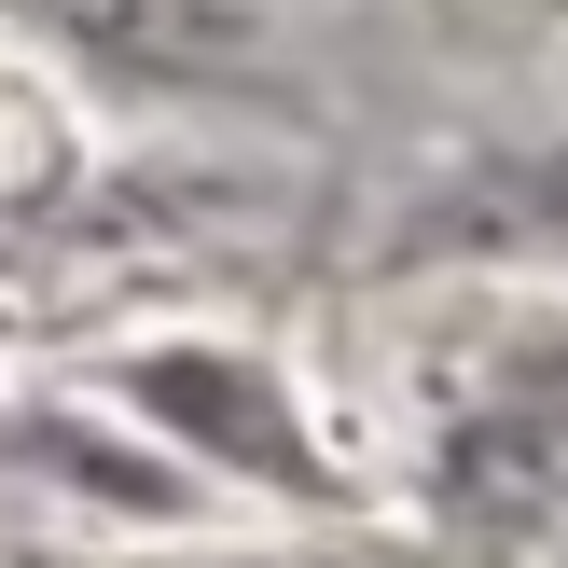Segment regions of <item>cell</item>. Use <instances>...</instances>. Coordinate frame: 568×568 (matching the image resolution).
<instances>
[{"instance_id":"1","label":"cell","mask_w":568,"mask_h":568,"mask_svg":"<svg viewBox=\"0 0 568 568\" xmlns=\"http://www.w3.org/2000/svg\"><path fill=\"white\" fill-rule=\"evenodd\" d=\"M430 499H444V527H458V541H486V555L541 541V527L568 514V333L514 347V361L458 403Z\"/></svg>"},{"instance_id":"2","label":"cell","mask_w":568,"mask_h":568,"mask_svg":"<svg viewBox=\"0 0 568 568\" xmlns=\"http://www.w3.org/2000/svg\"><path fill=\"white\" fill-rule=\"evenodd\" d=\"M416 236H430V250H527V236H568V139L486 166V181H458Z\"/></svg>"},{"instance_id":"3","label":"cell","mask_w":568,"mask_h":568,"mask_svg":"<svg viewBox=\"0 0 568 568\" xmlns=\"http://www.w3.org/2000/svg\"><path fill=\"white\" fill-rule=\"evenodd\" d=\"M153 403H166V416H194V430H222L250 471H305V430L236 375V361H181V375H153Z\"/></svg>"}]
</instances>
